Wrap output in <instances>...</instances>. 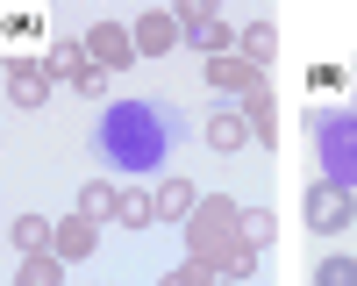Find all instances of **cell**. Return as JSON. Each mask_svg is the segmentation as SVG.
<instances>
[{"instance_id":"6da1fadb","label":"cell","mask_w":357,"mask_h":286,"mask_svg":"<svg viewBox=\"0 0 357 286\" xmlns=\"http://www.w3.org/2000/svg\"><path fill=\"white\" fill-rule=\"evenodd\" d=\"M178 136H186V122H178L172 100H151V93H129V100H107L100 122H93V151L107 172H129L136 179H165V165L178 158Z\"/></svg>"},{"instance_id":"7a4b0ae2","label":"cell","mask_w":357,"mask_h":286,"mask_svg":"<svg viewBox=\"0 0 357 286\" xmlns=\"http://www.w3.org/2000/svg\"><path fill=\"white\" fill-rule=\"evenodd\" d=\"M307 136H314V165L321 179L357 193V93L336 107H307Z\"/></svg>"},{"instance_id":"3957f363","label":"cell","mask_w":357,"mask_h":286,"mask_svg":"<svg viewBox=\"0 0 357 286\" xmlns=\"http://www.w3.org/2000/svg\"><path fill=\"white\" fill-rule=\"evenodd\" d=\"M229 236H243V200L236 193H200V208L186 222V257H207V265H215V250Z\"/></svg>"},{"instance_id":"277c9868","label":"cell","mask_w":357,"mask_h":286,"mask_svg":"<svg viewBox=\"0 0 357 286\" xmlns=\"http://www.w3.org/2000/svg\"><path fill=\"white\" fill-rule=\"evenodd\" d=\"M43 65H50V79H65L72 93H100V65H93V50H86V36H57L43 50Z\"/></svg>"},{"instance_id":"5b68a950","label":"cell","mask_w":357,"mask_h":286,"mask_svg":"<svg viewBox=\"0 0 357 286\" xmlns=\"http://www.w3.org/2000/svg\"><path fill=\"white\" fill-rule=\"evenodd\" d=\"M8 100H15L22 114H36V107L50 100V65H43V57H29V50L8 57Z\"/></svg>"},{"instance_id":"8992f818","label":"cell","mask_w":357,"mask_h":286,"mask_svg":"<svg viewBox=\"0 0 357 286\" xmlns=\"http://www.w3.org/2000/svg\"><path fill=\"white\" fill-rule=\"evenodd\" d=\"M350 222H357V193H343V186H329V179H314V186H307V229L336 236V229H350Z\"/></svg>"},{"instance_id":"52a82bcc","label":"cell","mask_w":357,"mask_h":286,"mask_svg":"<svg viewBox=\"0 0 357 286\" xmlns=\"http://www.w3.org/2000/svg\"><path fill=\"white\" fill-rule=\"evenodd\" d=\"M86 50H93L100 72H129V57H143L129 22H93V29H86Z\"/></svg>"},{"instance_id":"ba28073f","label":"cell","mask_w":357,"mask_h":286,"mask_svg":"<svg viewBox=\"0 0 357 286\" xmlns=\"http://www.w3.org/2000/svg\"><path fill=\"white\" fill-rule=\"evenodd\" d=\"M207 86H215V93H243V100H250L257 86H264V72L236 50V57H207Z\"/></svg>"},{"instance_id":"9c48e42d","label":"cell","mask_w":357,"mask_h":286,"mask_svg":"<svg viewBox=\"0 0 357 286\" xmlns=\"http://www.w3.org/2000/svg\"><path fill=\"white\" fill-rule=\"evenodd\" d=\"M151 193H158V222H193V208H200V186L186 172H165Z\"/></svg>"},{"instance_id":"30bf717a","label":"cell","mask_w":357,"mask_h":286,"mask_svg":"<svg viewBox=\"0 0 357 286\" xmlns=\"http://www.w3.org/2000/svg\"><path fill=\"white\" fill-rule=\"evenodd\" d=\"M93 243H100V222L93 215H65V222H57V257H65V265H79V257H93Z\"/></svg>"},{"instance_id":"8fae6325","label":"cell","mask_w":357,"mask_h":286,"mask_svg":"<svg viewBox=\"0 0 357 286\" xmlns=\"http://www.w3.org/2000/svg\"><path fill=\"white\" fill-rule=\"evenodd\" d=\"M207 151H243V136H250V114L243 107H222V114H207Z\"/></svg>"},{"instance_id":"7c38bea8","label":"cell","mask_w":357,"mask_h":286,"mask_svg":"<svg viewBox=\"0 0 357 286\" xmlns=\"http://www.w3.org/2000/svg\"><path fill=\"white\" fill-rule=\"evenodd\" d=\"M257 257H264V250H250L243 236H229V243L215 250V265H222V279H229V286H250V279H257Z\"/></svg>"},{"instance_id":"4fadbf2b","label":"cell","mask_w":357,"mask_h":286,"mask_svg":"<svg viewBox=\"0 0 357 286\" xmlns=\"http://www.w3.org/2000/svg\"><path fill=\"white\" fill-rule=\"evenodd\" d=\"M129 29H136V50H143V57H165V50L178 43V22H172V15H136Z\"/></svg>"},{"instance_id":"5bb4252c","label":"cell","mask_w":357,"mask_h":286,"mask_svg":"<svg viewBox=\"0 0 357 286\" xmlns=\"http://www.w3.org/2000/svg\"><path fill=\"white\" fill-rule=\"evenodd\" d=\"M243 114H250V136L257 143H279V100H272V86H257V93L243 100Z\"/></svg>"},{"instance_id":"9a60e30c","label":"cell","mask_w":357,"mask_h":286,"mask_svg":"<svg viewBox=\"0 0 357 286\" xmlns=\"http://www.w3.org/2000/svg\"><path fill=\"white\" fill-rule=\"evenodd\" d=\"M114 222H122V229H158V193L122 186V208H114Z\"/></svg>"},{"instance_id":"2e32d148","label":"cell","mask_w":357,"mask_h":286,"mask_svg":"<svg viewBox=\"0 0 357 286\" xmlns=\"http://www.w3.org/2000/svg\"><path fill=\"white\" fill-rule=\"evenodd\" d=\"M114 208H122V186H107V179H86V186H79V215L114 222Z\"/></svg>"},{"instance_id":"e0dca14e","label":"cell","mask_w":357,"mask_h":286,"mask_svg":"<svg viewBox=\"0 0 357 286\" xmlns=\"http://www.w3.org/2000/svg\"><path fill=\"white\" fill-rule=\"evenodd\" d=\"M57 243V222H43V215H15V250L22 257H36V250H50Z\"/></svg>"},{"instance_id":"ac0fdd59","label":"cell","mask_w":357,"mask_h":286,"mask_svg":"<svg viewBox=\"0 0 357 286\" xmlns=\"http://www.w3.org/2000/svg\"><path fill=\"white\" fill-rule=\"evenodd\" d=\"M15 279H22V286H57V279H65V257H57V250H36V257H22V265H15Z\"/></svg>"},{"instance_id":"d6986e66","label":"cell","mask_w":357,"mask_h":286,"mask_svg":"<svg viewBox=\"0 0 357 286\" xmlns=\"http://www.w3.org/2000/svg\"><path fill=\"white\" fill-rule=\"evenodd\" d=\"M243 243L250 250H272L279 243V215L272 208H243Z\"/></svg>"},{"instance_id":"ffe728a7","label":"cell","mask_w":357,"mask_h":286,"mask_svg":"<svg viewBox=\"0 0 357 286\" xmlns=\"http://www.w3.org/2000/svg\"><path fill=\"white\" fill-rule=\"evenodd\" d=\"M236 50H243V57H250V65L264 72V57H272V50H279V29H272V22H250V29H243V43H236Z\"/></svg>"},{"instance_id":"44dd1931","label":"cell","mask_w":357,"mask_h":286,"mask_svg":"<svg viewBox=\"0 0 357 286\" xmlns=\"http://www.w3.org/2000/svg\"><path fill=\"white\" fill-rule=\"evenodd\" d=\"M165 286H229V279H222V265H207V257H186Z\"/></svg>"},{"instance_id":"7402d4cb","label":"cell","mask_w":357,"mask_h":286,"mask_svg":"<svg viewBox=\"0 0 357 286\" xmlns=\"http://www.w3.org/2000/svg\"><path fill=\"white\" fill-rule=\"evenodd\" d=\"M172 22H178V36H186V43H193V36H200V29H207V22H215V8H207V0H178V8H172Z\"/></svg>"},{"instance_id":"603a6c76","label":"cell","mask_w":357,"mask_h":286,"mask_svg":"<svg viewBox=\"0 0 357 286\" xmlns=\"http://www.w3.org/2000/svg\"><path fill=\"white\" fill-rule=\"evenodd\" d=\"M314 286H357V257H321V265H314Z\"/></svg>"}]
</instances>
